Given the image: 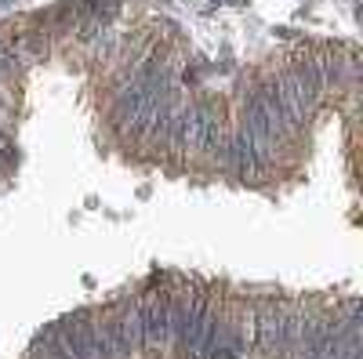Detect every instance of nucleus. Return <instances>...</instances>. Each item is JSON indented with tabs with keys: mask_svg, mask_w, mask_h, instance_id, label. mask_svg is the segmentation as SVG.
<instances>
[{
	"mask_svg": "<svg viewBox=\"0 0 363 359\" xmlns=\"http://www.w3.org/2000/svg\"><path fill=\"white\" fill-rule=\"evenodd\" d=\"M251 319H255V345H258V352L269 355V359L284 355V348H287L291 305H287V302H277V297H265Z\"/></svg>",
	"mask_w": 363,
	"mask_h": 359,
	"instance_id": "1",
	"label": "nucleus"
},
{
	"mask_svg": "<svg viewBox=\"0 0 363 359\" xmlns=\"http://www.w3.org/2000/svg\"><path fill=\"white\" fill-rule=\"evenodd\" d=\"M167 297L171 294H164V290H149V294L138 297L142 302V345H145V352H153V355L167 352V345H171Z\"/></svg>",
	"mask_w": 363,
	"mask_h": 359,
	"instance_id": "2",
	"label": "nucleus"
},
{
	"mask_svg": "<svg viewBox=\"0 0 363 359\" xmlns=\"http://www.w3.org/2000/svg\"><path fill=\"white\" fill-rule=\"evenodd\" d=\"M109 323H113L120 345H124L128 359H135L138 352H145V345H142V302H138L135 294L131 297H120L116 309L109 312Z\"/></svg>",
	"mask_w": 363,
	"mask_h": 359,
	"instance_id": "3",
	"label": "nucleus"
},
{
	"mask_svg": "<svg viewBox=\"0 0 363 359\" xmlns=\"http://www.w3.org/2000/svg\"><path fill=\"white\" fill-rule=\"evenodd\" d=\"M225 167L233 171V174H240L247 182H255V178H262V171L269 167V156H262V149L255 145V138L240 127L233 138H229V145H225Z\"/></svg>",
	"mask_w": 363,
	"mask_h": 359,
	"instance_id": "4",
	"label": "nucleus"
},
{
	"mask_svg": "<svg viewBox=\"0 0 363 359\" xmlns=\"http://www.w3.org/2000/svg\"><path fill=\"white\" fill-rule=\"evenodd\" d=\"M218 316H222V312H218L215 305H211V302H203V305H200V312L193 316L186 338H182V352H186L189 359H203V352H207V338H211V331H215Z\"/></svg>",
	"mask_w": 363,
	"mask_h": 359,
	"instance_id": "5",
	"label": "nucleus"
},
{
	"mask_svg": "<svg viewBox=\"0 0 363 359\" xmlns=\"http://www.w3.org/2000/svg\"><path fill=\"white\" fill-rule=\"evenodd\" d=\"M15 69V51L8 44H0V76H8Z\"/></svg>",
	"mask_w": 363,
	"mask_h": 359,
	"instance_id": "6",
	"label": "nucleus"
}]
</instances>
